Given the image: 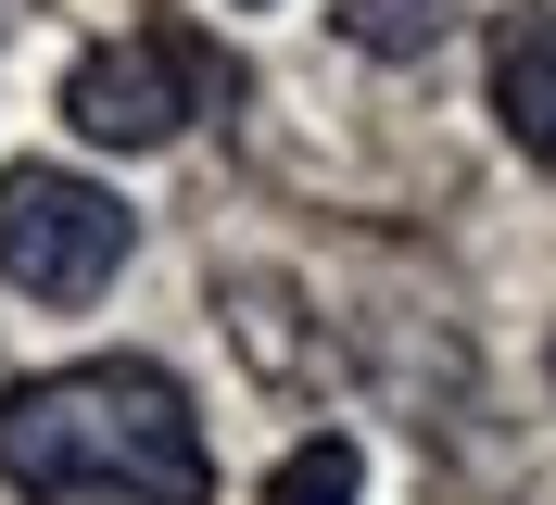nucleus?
Segmentation results:
<instances>
[{
	"label": "nucleus",
	"instance_id": "39448f33",
	"mask_svg": "<svg viewBox=\"0 0 556 505\" xmlns=\"http://www.w3.org/2000/svg\"><path fill=\"white\" fill-rule=\"evenodd\" d=\"M443 26H455V0H342V38L367 64H417Z\"/></svg>",
	"mask_w": 556,
	"mask_h": 505
},
{
	"label": "nucleus",
	"instance_id": "f03ea898",
	"mask_svg": "<svg viewBox=\"0 0 556 505\" xmlns=\"http://www.w3.org/2000/svg\"><path fill=\"white\" fill-rule=\"evenodd\" d=\"M127 202L76 165H13L0 177V278L26 303H102L127 266Z\"/></svg>",
	"mask_w": 556,
	"mask_h": 505
},
{
	"label": "nucleus",
	"instance_id": "7ed1b4c3",
	"mask_svg": "<svg viewBox=\"0 0 556 505\" xmlns=\"http://www.w3.org/2000/svg\"><path fill=\"white\" fill-rule=\"evenodd\" d=\"M64 114H76V139H102V152H165V139L203 114V64H190L177 38H102V51H76Z\"/></svg>",
	"mask_w": 556,
	"mask_h": 505
},
{
	"label": "nucleus",
	"instance_id": "423d86ee",
	"mask_svg": "<svg viewBox=\"0 0 556 505\" xmlns=\"http://www.w3.org/2000/svg\"><path fill=\"white\" fill-rule=\"evenodd\" d=\"M266 505H367V468H354V442H342V430L291 442V455H278V480H266Z\"/></svg>",
	"mask_w": 556,
	"mask_h": 505
},
{
	"label": "nucleus",
	"instance_id": "20e7f679",
	"mask_svg": "<svg viewBox=\"0 0 556 505\" xmlns=\"http://www.w3.org/2000/svg\"><path fill=\"white\" fill-rule=\"evenodd\" d=\"M493 114H506V139L531 165H556V0L506 13V38H493Z\"/></svg>",
	"mask_w": 556,
	"mask_h": 505
},
{
	"label": "nucleus",
	"instance_id": "f257e3e1",
	"mask_svg": "<svg viewBox=\"0 0 556 505\" xmlns=\"http://www.w3.org/2000/svg\"><path fill=\"white\" fill-rule=\"evenodd\" d=\"M0 480L38 505H203V417L165 367L102 354L0 392Z\"/></svg>",
	"mask_w": 556,
	"mask_h": 505
}]
</instances>
